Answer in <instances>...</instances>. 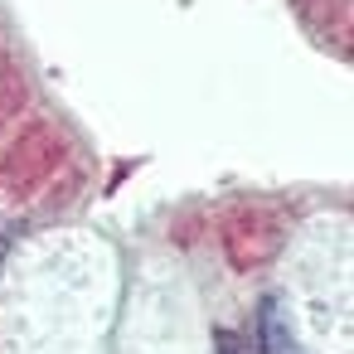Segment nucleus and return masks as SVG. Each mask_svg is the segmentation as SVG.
Here are the masks:
<instances>
[{
    "label": "nucleus",
    "instance_id": "f257e3e1",
    "mask_svg": "<svg viewBox=\"0 0 354 354\" xmlns=\"http://www.w3.org/2000/svg\"><path fill=\"white\" fill-rule=\"evenodd\" d=\"M257 354H301L286 320H281V306L277 301H262V320H257Z\"/></svg>",
    "mask_w": 354,
    "mask_h": 354
},
{
    "label": "nucleus",
    "instance_id": "f03ea898",
    "mask_svg": "<svg viewBox=\"0 0 354 354\" xmlns=\"http://www.w3.org/2000/svg\"><path fill=\"white\" fill-rule=\"evenodd\" d=\"M214 354H243V344H238V335H233V330H223V335L214 339Z\"/></svg>",
    "mask_w": 354,
    "mask_h": 354
}]
</instances>
